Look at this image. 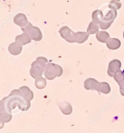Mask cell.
Segmentation results:
<instances>
[{
  "label": "cell",
  "mask_w": 124,
  "mask_h": 133,
  "mask_svg": "<svg viewBox=\"0 0 124 133\" xmlns=\"http://www.w3.org/2000/svg\"><path fill=\"white\" fill-rule=\"evenodd\" d=\"M84 87L87 90L96 91L106 95L110 91V87L107 82H99L93 78H88L84 81Z\"/></svg>",
  "instance_id": "1"
},
{
  "label": "cell",
  "mask_w": 124,
  "mask_h": 133,
  "mask_svg": "<svg viewBox=\"0 0 124 133\" xmlns=\"http://www.w3.org/2000/svg\"><path fill=\"white\" fill-rule=\"evenodd\" d=\"M48 61L45 57H38L36 61L31 64L30 74L32 77L35 79L42 77L43 74L45 72V69Z\"/></svg>",
  "instance_id": "2"
},
{
  "label": "cell",
  "mask_w": 124,
  "mask_h": 133,
  "mask_svg": "<svg viewBox=\"0 0 124 133\" xmlns=\"http://www.w3.org/2000/svg\"><path fill=\"white\" fill-rule=\"evenodd\" d=\"M63 73V69L59 65L48 63L45 69L44 76L47 79L52 81L56 77H60Z\"/></svg>",
  "instance_id": "3"
},
{
  "label": "cell",
  "mask_w": 124,
  "mask_h": 133,
  "mask_svg": "<svg viewBox=\"0 0 124 133\" xmlns=\"http://www.w3.org/2000/svg\"><path fill=\"white\" fill-rule=\"evenodd\" d=\"M21 30L23 32L28 34L32 40L36 42L40 41L43 38L42 34L40 29L36 26H32L30 22H29L28 24L25 27L21 28Z\"/></svg>",
  "instance_id": "4"
},
{
  "label": "cell",
  "mask_w": 124,
  "mask_h": 133,
  "mask_svg": "<svg viewBox=\"0 0 124 133\" xmlns=\"http://www.w3.org/2000/svg\"><path fill=\"white\" fill-rule=\"evenodd\" d=\"M59 32L62 38L70 43H76V34L67 26H63L59 31Z\"/></svg>",
  "instance_id": "5"
},
{
  "label": "cell",
  "mask_w": 124,
  "mask_h": 133,
  "mask_svg": "<svg viewBox=\"0 0 124 133\" xmlns=\"http://www.w3.org/2000/svg\"><path fill=\"white\" fill-rule=\"evenodd\" d=\"M0 122L1 129H2L5 123H9L12 118V114L7 112L4 107L3 104L0 102Z\"/></svg>",
  "instance_id": "6"
},
{
  "label": "cell",
  "mask_w": 124,
  "mask_h": 133,
  "mask_svg": "<svg viewBox=\"0 0 124 133\" xmlns=\"http://www.w3.org/2000/svg\"><path fill=\"white\" fill-rule=\"evenodd\" d=\"M121 63L119 60L114 59L111 61L109 64L107 70L108 75L110 77H114L115 73L120 70Z\"/></svg>",
  "instance_id": "7"
},
{
  "label": "cell",
  "mask_w": 124,
  "mask_h": 133,
  "mask_svg": "<svg viewBox=\"0 0 124 133\" xmlns=\"http://www.w3.org/2000/svg\"><path fill=\"white\" fill-rule=\"evenodd\" d=\"M14 22L15 24L21 27V28H24L28 24V19L25 14L19 13L15 16L14 18Z\"/></svg>",
  "instance_id": "8"
},
{
  "label": "cell",
  "mask_w": 124,
  "mask_h": 133,
  "mask_svg": "<svg viewBox=\"0 0 124 133\" xmlns=\"http://www.w3.org/2000/svg\"><path fill=\"white\" fill-rule=\"evenodd\" d=\"M21 91L22 97L25 99L27 103L31 105L30 101L34 98V93L33 92L29 89V88L26 86H22L19 89Z\"/></svg>",
  "instance_id": "9"
},
{
  "label": "cell",
  "mask_w": 124,
  "mask_h": 133,
  "mask_svg": "<svg viewBox=\"0 0 124 133\" xmlns=\"http://www.w3.org/2000/svg\"><path fill=\"white\" fill-rule=\"evenodd\" d=\"M114 79L118 83L120 87L121 95L124 96V74L121 70L117 72L114 76Z\"/></svg>",
  "instance_id": "10"
},
{
  "label": "cell",
  "mask_w": 124,
  "mask_h": 133,
  "mask_svg": "<svg viewBox=\"0 0 124 133\" xmlns=\"http://www.w3.org/2000/svg\"><path fill=\"white\" fill-rule=\"evenodd\" d=\"M22 46L19 43L15 41L9 45L8 48V50L11 55L15 56L21 54L22 51Z\"/></svg>",
  "instance_id": "11"
},
{
  "label": "cell",
  "mask_w": 124,
  "mask_h": 133,
  "mask_svg": "<svg viewBox=\"0 0 124 133\" xmlns=\"http://www.w3.org/2000/svg\"><path fill=\"white\" fill-rule=\"evenodd\" d=\"M59 109L62 112L64 115H70L73 110L72 107L71 105L67 102H60L58 104Z\"/></svg>",
  "instance_id": "12"
},
{
  "label": "cell",
  "mask_w": 124,
  "mask_h": 133,
  "mask_svg": "<svg viewBox=\"0 0 124 133\" xmlns=\"http://www.w3.org/2000/svg\"><path fill=\"white\" fill-rule=\"evenodd\" d=\"M32 41V39L30 35L27 33L23 32L21 35H18L15 38V41L19 43L22 46H24L30 43Z\"/></svg>",
  "instance_id": "13"
},
{
  "label": "cell",
  "mask_w": 124,
  "mask_h": 133,
  "mask_svg": "<svg viewBox=\"0 0 124 133\" xmlns=\"http://www.w3.org/2000/svg\"><path fill=\"white\" fill-rule=\"evenodd\" d=\"M106 43L107 48L110 50H116L121 46L120 41L115 38H110Z\"/></svg>",
  "instance_id": "14"
},
{
  "label": "cell",
  "mask_w": 124,
  "mask_h": 133,
  "mask_svg": "<svg viewBox=\"0 0 124 133\" xmlns=\"http://www.w3.org/2000/svg\"><path fill=\"white\" fill-rule=\"evenodd\" d=\"M76 34V43L78 44H82L87 40L89 35L85 32H78Z\"/></svg>",
  "instance_id": "15"
},
{
  "label": "cell",
  "mask_w": 124,
  "mask_h": 133,
  "mask_svg": "<svg viewBox=\"0 0 124 133\" xmlns=\"http://www.w3.org/2000/svg\"><path fill=\"white\" fill-rule=\"evenodd\" d=\"M96 38L99 42L105 43H106L107 40L110 38V35L108 32L106 31H101L96 34Z\"/></svg>",
  "instance_id": "16"
},
{
  "label": "cell",
  "mask_w": 124,
  "mask_h": 133,
  "mask_svg": "<svg viewBox=\"0 0 124 133\" xmlns=\"http://www.w3.org/2000/svg\"><path fill=\"white\" fill-rule=\"evenodd\" d=\"M99 25L91 21L87 29V32L89 35H94L99 32Z\"/></svg>",
  "instance_id": "17"
},
{
  "label": "cell",
  "mask_w": 124,
  "mask_h": 133,
  "mask_svg": "<svg viewBox=\"0 0 124 133\" xmlns=\"http://www.w3.org/2000/svg\"><path fill=\"white\" fill-rule=\"evenodd\" d=\"M47 81L44 77H40L36 79L35 81V86L37 89L42 90L46 87Z\"/></svg>",
  "instance_id": "18"
},
{
  "label": "cell",
  "mask_w": 124,
  "mask_h": 133,
  "mask_svg": "<svg viewBox=\"0 0 124 133\" xmlns=\"http://www.w3.org/2000/svg\"><path fill=\"white\" fill-rule=\"evenodd\" d=\"M122 6V4L117 0H112L110 2L108 5V7L112 8L116 10L120 9Z\"/></svg>",
  "instance_id": "19"
},
{
  "label": "cell",
  "mask_w": 124,
  "mask_h": 133,
  "mask_svg": "<svg viewBox=\"0 0 124 133\" xmlns=\"http://www.w3.org/2000/svg\"><path fill=\"white\" fill-rule=\"evenodd\" d=\"M100 14V10H96L93 11L92 15L93 22L97 24H99Z\"/></svg>",
  "instance_id": "20"
},
{
  "label": "cell",
  "mask_w": 124,
  "mask_h": 133,
  "mask_svg": "<svg viewBox=\"0 0 124 133\" xmlns=\"http://www.w3.org/2000/svg\"><path fill=\"white\" fill-rule=\"evenodd\" d=\"M123 37H124V33H123Z\"/></svg>",
  "instance_id": "21"
},
{
  "label": "cell",
  "mask_w": 124,
  "mask_h": 133,
  "mask_svg": "<svg viewBox=\"0 0 124 133\" xmlns=\"http://www.w3.org/2000/svg\"><path fill=\"white\" fill-rule=\"evenodd\" d=\"M117 1H119H119H120V0H117Z\"/></svg>",
  "instance_id": "22"
}]
</instances>
